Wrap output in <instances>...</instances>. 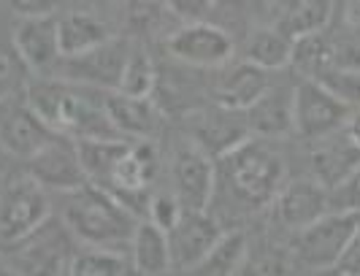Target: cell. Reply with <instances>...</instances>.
<instances>
[{"label": "cell", "instance_id": "cell-1", "mask_svg": "<svg viewBox=\"0 0 360 276\" xmlns=\"http://www.w3.org/2000/svg\"><path fill=\"white\" fill-rule=\"evenodd\" d=\"M139 222V217H133L101 187L84 184L82 190L63 195V225L71 230V236L84 241L87 249L125 252L130 249Z\"/></svg>", "mask_w": 360, "mask_h": 276}, {"label": "cell", "instance_id": "cell-2", "mask_svg": "<svg viewBox=\"0 0 360 276\" xmlns=\"http://www.w3.org/2000/svg\"><path fill=\"white\" fill-rule=\"evenodd\" d=\"M219 163H222L219 173L228 190L233 192L236 201H241L250 209L276 201L279 190L285 187V163L263 141L250 138Z\"/></svg>", "mask_w": 360, "mask_h": 276}, {"label": "cell", "instance_id": "cell-3", "mask_svg": "<svg viewBox=\"0 0 360 276\" xmlns=\"http://www.w3.org/2000/svg\"><path fill=\"white\" fill-rule=\"evenodd\" d=\"M76 258L71 247V230L63 220H46L27 239L11 244L8 263L19 276H68Z\"/></svg>", "mask_w": 360, "mask_h": 276}, {"label": "cell", "instance_id": "cell-4", "mask_svg": "<svg viewBox=\"0 0 360 276\" xmlns=\"http://www.w3.org/2000/svg\"><path fill=\"white\" fill-rule=\"evenodd\" d=\"M358 230L360 214L328 211L323 220H317L314 225L295 233V241H292L295 258L307 263L309 268H317V271L339 268L355 236H358Z\"/></svg>", "mask_w": 360, "mask_h": 276}, {"label": "cell", "instance_id": "cell-5", "mask_svg": "<svg viewBox=\"0 0 360 276\" xmlns=\"http://www.w3.org/2000/svg\"><path fill=\"white\" fill-rule=\"evenodd\" d=\"M46 190L30 176L17 173L0 184V239L8 244L27 239L46 220H52Z\"/></svg>", "mask_w": 360, "mask_h": 276}, {"label": "cell", "instance_id": "cell-6", "mask_svg": "<svg viewBox=\"0 0 360 276\" xmlns=\"http://www.w3.org/2000/svg\"><path fill=\"white\" fill-rule=\"evenodd\" d=\"M349 106H344L323 81L304 79L292 90V128L301 138L317 141L347 128Z\"/></svg>", "mask_w": 360, "mask_h": 276}, {"label": "cell", "instance_id": "cell-7", "mask_svg": "<svg viewBox=\"0 0 360 276\" xmlns=\"http://www.w3.org/2000/svg\"><path fill=\"white\" fill-rule=\"evenodd\" d=\"M171 184L174 195L184 211H206L214 198L217 166L193 141L181 144L171 160Z\"/></svg>", "mask_w": 360, "mask_h": 276}, {"label": "cell", "instance_id": "cell-8", "mask_svg": "<svg viewBox=\"0 0 360 276\" xmlns=\"http://www.w3.org/2000/svg\"><path fill=\"white\" fill-rule=\"evenodd\" d=\"M155 176H158V152L149 141H139L130 144L106 192H111L133 217L144 220V211L149 206V187Z\"/></svg>", "mask_w": 360, "mask_h": 276}, {"label": "cell", "instance_id": "cell-9", "mask_svg": "<svg viewBox=\"0 0 360 276\" xmlns=\"http://www.w3.org/2000/svg\"><path fill=\"white\" fill-rule=\"evenodd\" d=\"M127 55H130V46L125 41L111 38L108 44L92 49L87 55L68 57V60L63 57L60 65L54 68V74H60L57 79H63V81H79L92 90L117 92Z\"/></svg>", "mask_w": 360, "mask_h": 276}, {"label": "cell", "instance_id": "cell-10", "mask_svg": "<svg viewBox=\"0 0 360 276\" xmlns=\"http://www.w3.org/2000/svg\"><path fill=\"white\" fill-rule=\"evenodd\" d=\"M168 52L195 68H219L228 65L233 57V38L228 30L217 27L214 22H198V25H181L165 41Z\"/></svg>", "mask_w": 360, "mask_h": 276}, {"label": "cell", "instance_id": "cell-11", "mask_svg": "<svg viewBox=\"0 0 360 276\" xmlns=\"http://www.w3.org/2000/svg\"><path fill=\"white\" fill-rule=\"evenodd\" d=\"M190 141L209 155L212 160L228 157L233 149L247 144L252 138L250 125H247V114L244 111H231L214 106V109H203L193 117L190 125Z\"/></svg>", "mask_w": 360, "mask_h": 276}, {"label": "cell", "instance_id": "cell-12", "mask_svg": "<svg viewBox=\"0 0 360 276\" xmlns=\"http://www.w3.org/2000/svg\"><path fill=\"white\" fill-rule=\"evenodd\" d=\"M57 133L38 119L33 109L25 103V95L0 103V147L8 155L33 160L44 147H49Z\"/></svg>", "mask_w": 360, "mask_h": 276}, {"label": "cell", "instance_id": "cell-13", "mask_svg": "<svg viewBox=\"0 0 360 276\" xmlns=\"http://www.w3.org/2000/svg\"><path fill=\"white\" fill-rule=\"evenodd\" d=\"M222 236L225 230L209 211H184L179 225L168 233L171 265L176 271H195Z\"/></svg>", "mask_w": 360, "mask_h": 276}, {"label": "cell", "instance_id": "cell-14", "mask_svg": "<svg viewBox=\"0 0 360 276\" xmlns=\"http://www.w3.org/2000/svg\"><path fill=\"white\" fill-rule=\"evenodd\" d=\"M27 173L36 179L44 190H54L60 195L76 192L87 184V176L79 163L76 141L57 136L49 147H44L33 160H27Z\"/></svg>", "mask_w": 360, "mask_h": 276}, {"label": "cell", "instance_id": "cell-15", "mask_svg": "<svg viewBox=\"0 0 360 276\" xmlns=\"http://www.w3.org/2000/svg\"><path fill=\"white\" fill-rule=\"evenodd\" d=\"M11 46L33 74L54 71L63 60L57 38V17L17 19L11 30Z\"/></svg>", "mask_w": 360, "mask_h": 276}, {"label": "cell", "instance_id": "cell-16", "mask_svg": "<svg viewBox=\"0 0 360 276\" xmlns=\"http://www.w3.org/2000/svg\"><path fill=\"white\" fill-rule=\"evenodd\" d=\"M309 166L314 173V182L330 192L360 166V149L352 144V138L344 130H339L333 136L311 141Z\"/></svg>", "mask_w": 360, "mask_h": 276}, {"label": "cell", "instance_id": "cell-17", "mask_svg": "<svg viewBox=\"0 0 360 276\" xmlns=\"http://www.w3.org/2000/svg\"><path fill=\"white\" fill-rule=\"evenodd\" d=\"M274 211L285 228L298 233L317 220H323L330 211L328 190H323L314 179H295L279 190V195L274 201Z\"/></svg>", "mask_w": 360, "mask_h": 276}, {"label": "cell", "instance_id": "cell-18", "mask_svg": "<svg viewBox=\"0 0 360 276\" xmlns=\"http://www.w3.org/2000/svg\"><path fill=\"white\" fill-rule=\"evenodd\" d=\"M101 100H103L106 117L111 119V125L120 136L149 138L160 128L158 106L149 98H127L120 92H106Z\"/></svg>", "mask_w": 360, "mask_h": 276}, {"label": "cell", "instance_id": "cell-19", "mask_svg": "<svg viewBox=\"0 0 360 276\" xmlns=\"http://www.w3.org/2000/svg\"><path fill=\"white\" fill-rule=\"evenodd\" d=\"M57 38H60V55L68 60L103 46L114 36L108 33V25L101 17L90 11H68L57 17Z\"/></svg>", "mask_w": 360, "mask_h": 276}, {"label": "cell", "instance_id": "cell-20", "mask_svg": "<svg viewBox=\"0 0 360 276\" xmlns=\"http://www.w3.org/2000/svg\"><path fill=\"white\" fill-rule=\"evenodd\" d=\"M269 90L271 81L266 71L255 68L250 63H238L217 84V100H219L222 109L244 111L247 114Z\"/></svg>", "mask_w": 360, "mask_h": 276}, {"label": "cell", "instance_id": "cell-21", "mask_svg": "<svg viewBox=\"0 0 360 276\" xmlns=\"http://www.w3.org/2000/svg\"><path fill=\"white\" fill-rule=\"evenodd\" d=\"M127 255H130V265H133L136 276H162L174 268L171 265L168 233L146 220L139 222Z\"/></svg>", "mask_w": 360, "mask_h": 276}, {"label": "cell", "instance_id": "cell-22", "mask_svg": "<svg viewBox=\"0 0 360 276\" xmlns=\"http://www.w3.org/2000/svg\"><path fill=\"white\" fill-rule=\"evenodd\" d=\"M247 125L252 136L263 138H285L292 128V92L282 87H271L252 109L247 111Z\"/></svg>", "mask_w": 360, "mask_h": 276}, {"label": "cell", "instance_id": "cell-23", "mask_svg": "<svg viewBox=\"0 0 360 276\" xmlns=\"http://www.w3.org/2000/svg\"><path fill=\"white\" fill-rule=\"evenodd\" d=\"M76 149H79V163L87 176V184L108 190L114 171L122 163L130 144L125 138H103V141H76Z\"/></svg>", "mask_w": 360, "mask_h": 276}, {"label": "cell", "instance_id": "cell-24", "mask_svg": "<svg viewBox=\"0 0 360 276\" xmlns=\"http://www.w3.org/2000/svg\"><path fill=\"white\" fill-rule=\"evenodd\" d=\"M292 49H295V41H290L279 27L266 25L250 33L247 46H244V63H250L266 74L279 71L292 63Z\"/></svg>", "mask_w": 360, "mask_h": 276}, {"label": "cell", "instance_id": "cell-25", "mask_svg": "<svg viewBox=\"0 0 360 276\" xmlns=\"http://www.w3.org/2000/svg\"><path fill=\"white\" fill-rule=\"evenodd\" d=\"M330 17H333V3H328V0H298V3L282 6V14H279L274 27H279L290 41H301V38L325 33Z\"/></svg>", "mask_w": 360, "mask_h": 276}, {"label": "cell", "instance_id": "cell-26", "mask_svg": "<svg viewBox=\"0 0 360 276\" xmlns=\"http://www.w3.org/2000/svg\"><path fill=\"white\" fill-rule=\"evenodd\" d=\"M339 60H342V46L325 33L301 38L295 41V49H292V65H298L314 81L339 71Z\"/></svg>", "mask_w": 360, "mask_h": 276}, {"label": "cell", "instance_id": "cell-27", "mask_svg": "<svg viewBox=\"0 0 360 276\" xmlns=\"http://www.w3.org/2000/svg\"><path fill=\"white\" fill-rule=\"evenodd\" d=\"M250 255L247 247V236L241 230L225 233L222 239L217 241V247L209 252V258L200 263L198 268L193 271L195 276H238L244 263Z\"/></svg>", "mask_w": 360, "mask_h": 276}, {"label": "cell", "instance_id": "cell-28", "mask_svg": "<svg viewBox=\"0 0 360 276\" xmlns=\"http://www.w3.org/2000/svg\"><path fill=\"white\" fill-rule=\"evenodd\" d=\"M155 84H158V71H155V63H152L149 52L144 46H133L125 60L117 92L127 95V98H149Z\"/></svg>", "mask_w": 360, "mask_h": 276}, {"label": "cell", "instance_id": "cell-29", "mask_svg": "<svg viewBox=\"0 0 360 276\" xmlns=\"http://www.w3.org/2000/svg\"><path fill=\"white\" fill-rule=\"evenodd\" d=\"M68 276H136V271L125 252L84 249V252H76Z\"/></svg>", "mask_w": 360, "mask_h": 276}, {"label": "cell", "instance_id": "cell-30", "mask_svg": "<svg viewBox=\"0 0 360 276\" xmlns=\"http://www.w3.org/2000/svg\"><path fill=\"white\" fill-rule=\"evenodd\" d=\"M27 76L30 68L22 63V57L14 52V46H0V103L3 100H11L19 98L27 90Z\"/></svg>", "mask_w": 360, "mask_h": 276}, {"label": "cell", "instance_id": "cell-31", "mask_svg": "<svg viewBox=\"0 0 360 276\" xmlns=\"http://www.w3.org/2000/svg\"><path fill=\"white\" fill-rule=\"evenodd\" d=\"M184 217V209L181 203L176 201L174 192H158L149 198V206H146V222H152L155 228H160L165 233H171L179 220Z\"/></svg>", "mask_w": 360, "mask_h": 276}, {"label": "cell", "instance_id": "cell-32", "mask_svg": "<svg viewBox=\"0 0 360 276\" xmlns=\"http://www.w3.org/2000/svg\"><path fill=\"white\" fill-rule=\"evenodd\" d=\"M349 111H360V68H339L320 79Z\"/></svg>", "mask_w": 360, "mask_h": 276}, {"label": "cell", "instance_id": "cell-33", "mask_svg": "<svg viewBox=\"0 0 360 276\" xmlns=\"http://www.w3.org/2000/svg\"><path fill=\"white\" fill-rule=\"evenodd\" d=\"M328 206L339 214H360V166L336 190L328 192Z\"/></svg>", "mask_w": 360, "mask_h": 276}, {"label": "cell", "instance_id": "cell-34", "mask_svg": "<svg viewBox=\"0 0 360 276\" xmlns=\"http://www.w3.org/2000/svg\"><path fill=\"white\" fill-rule=\"evenodd\" d=\"M288 274V263L279 249H263V252H250L247 263L238 276H285Z\"/></svg>", "mask_w": 360, "mask_h": 276}, {"label": "cell", "instance_id": "cell-35", "mask_svg": "<svg viewBox=\"0 0 360 276\" xmlns=\"http://www.w3.org/2000/svg\"><path fill=\"white\" fill-rule=\"evenodd\" d=\"M168 8L187 25H198V22H206V14L214 8V3H193L190 0V3H168Z\"/></svg>", "mask_w": 360, "mask_h": 276}, {"label": "cell", "instance_id": "cell-36", "mask_svg": "<svg viewBox=\"0 0 360 276\" xmlns=\"http://www.w3.org/2000/svg\"><path fill=\"white\" fill-rule=\"evenodd\" d=\"M11 8L17 11V19H38V17H54L57 3H46V0H17L11 3Z\"/></svg>", "mask_w": 360, "mask_h": 276}, {"label": "cell", "instance_id": "cell-37", "mask_svg": "<svg viewBox=\"0 0 360 276\" xmlns=\"http://www.w3.org/2000/svg\"><path fill=\"white\" fill-rule=\"evenodd\" d=\"M344 133L352 138V144L360 149V111H352L349 114V119H347V128H344Z\"/></svg>", "mask_w": 360, "mask_h": 276}, {"label": "cell", "instance_id": "cell-38", "mask_svg": "<svg viewBox=\"0 0 360 276\" xmlns=\"http://www.w3.org/2000/svg\"><path fill=\"white\" fill-rule=\"evenodd\" d=\"M0 276H19V271L6 258H0Z\"/></svg>", "mask_w": 360, "mask_h": 276}, {"label": "cell", "instance_id": "cell-39", "mask_svg": "<svg viewBox=\"0 0 360 276\" xmlns=\"http://www.w3.org/2000/svg\"><path fill=\"white\" fill-rule=\"evenodd\" d=\"M352 36H355V41H358V46H360V25H355V27H352Z\"/></svg>", "mask_w": 360, "mask_h": 276}]
</instances>
